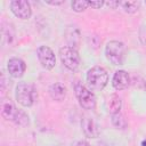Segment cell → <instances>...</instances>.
<instances>
[{
    "instance_id": "6da1fadb",
    "label": "cell",
    "mask_w": 146,
    "mask_h": 146,
    "mask_svg": "<svg viewBox=\"0 0 146 146\" xmlns=\"http://www.w3.org/2000/svg\"><path fill=\"white\" fill-rule=\"evenodd\" d=\"M86 79L91 91H102L108 82V74L104 67L92 66L88 70Z\"/></svg>"
},
{
    "instance_id": "7a4b0ae2",
    "label": "cell",
    "mask_w": 146,
    "mask_h": 146,
    "mask_svg": "<svg viewBox=\"0 0 146 146\" xmlns=\"http://www.w3.org/2000/svg\"><path fill=\"white\" fill-rule=\"evenodd\" d=\"M1 115L3 119L14 122L17 125L25 127L29 124V115L23 110L17 108L11 102H3L2 103Z\"/></svg>"
},
{
    "instance_id": "3957f363",
    "label": "cell",
    "mask_w": 146,
    "mask_h": 146,
    "mask_svg": "<svg viewBox=\"0 0 146 146\" xmlns=\"http://www.w3.org/2000/svg\"><path fill=\"white\" fill-rule=\"evenodd\" d=\"M105 56L108 62L114 65H122L127 57V48L123 42L112 40L105 47Z\"/></svg>"
},
{
    "instance_id": "277c9868",
    "label": "cell",
    "mask_w": 146,
    "mask_h": 146,
    "mask_svg": "<svg viewBox=\"0 0 146 146\" xmlns=\"http://www.w3.org/2000/svg\"><path fill=\"white\" fill-rule=\"evenodd\" d=\"M36 89L33 84L27 82H19L16 86L15 97L16 100L24 107H31L36 99Z\"/></svg>"
},
{
    "instance_id": "5b68a950",
    "label": "cell",
    "mask_w": 146,
    "mask_h": 146,
    "mask_svg": "<svg viewBox=\"0 0 146 146\" xmlns=\"http://www.w3.org/2000/svg\"><path fill=\"white\" fill-rule=\"evenodd\" d=\"M59 58L62 64L70 71H76L80 66V55L72 46H64L59 49Z\"/></svg>"
},
{
    "instance_id": "8992f818",
    "label": "cell",
    "mask_w": 146,
    "mask_h": 146,
    "mask_svg": "<svg viewBox=\"0 0 146 146\" xmlns=\"http://www.w3.org/2000/svg\"><path fill=\"white\" fill-rule=\"evenodd\" d=\"M74 91L76 99L83 110H94L96 107V97L94 92L86 86L80 82H76L74 86Z\"/></svg>"
},
{
    "instance_id": "52a82bcc",
    "label": "cell",
    "mask_w": 146,
    "mask_h": 146,
    "mask_svg": "<svg viewBox=\"0 0 146 146\" xmlns=\"http://www.w3.org/2000/svg\"><path fill=\"white\" fill-rule=\"evenodd\" d=\"M38 59L41 66L46 70H52L56 64V56L52 49L48 46H40L36 50Z\"/></svg>"
},
{
    "instance_id": "ba28073f",
    "label": "cell",
    "mask_w": 146,
    "mask_h": 146,
    "mask_svg": "<svg viewBox=\"0 0 146 146\" xmlns=\"http://www.w3.org/2000/svg\"><path fill=\"white\" fill-rule=\"evenodd\" d=\"M10 10L11 13L21 18V19H29L32 15V8H31V3L26 0H14L10 1L9 3Z\"/></svg>"
},
{
    "instance_id": "9c48e42d",
    "label": "cell",
    "mask_w": 146,
    "mask_h": 146,
    "mask_svg": "<svg viewBox=\"0 0 146 146\" xmlns=\"http://www.w3.org/2000/svg\"><path fill=\"white\" fill-rule=\"evenodd\" d=\"M7 70H8L9 75H11L15 79H18L24 75V73L26 71V64L22 58L13 57L8 60Z\"/></svg>"
},
{
    "instance_id": "30bf717a",
    "label": "cell",
    "mask_w": 146,
    "mask_h": 146,
    "mask_svg": "<svg viewBox=\"0 0 146 146\" xmlns=\"http://www.w3.org/2000/svg\"><path fill=\"white\" fill-rule=\"evenodd\" d=\"M81 128L83 130V133L88 138H97L100 135V129L97 122L91 117H83L81 120Z\"/></svg>"
},
{
    "instance_id": "8fae6325",
    "label": "cell",
    "mask_w": 146,
    "mask_h": 146,
    "mask_svg": "<svg viewBox=\"0 0 146 146\" xmlns=\"http://www.w3.org/2000/svg\"><path fill=\"white\" fill-rule=\"evenodd\" d=\"M112 84L115 90H124L130 84V76L128 72L123 70H119L114 73L112 79Z\"/></svg>"
},
{
    "instance_id": "7c38bea8",
    "label": "cell",
    "mask_w": 146,
    "mask_h": 146,
    "mask_svg": "<svg viewBox=\"0 0 146 146\" xmlns=\"http://www.w3.org/2000/svg\"><path fill=\"white\" fill-rule=\"evenodd\" d=\"M48 92H49V96L51 97V99L56 100V102H63L66 97V88L60 82L52 83L49 87Z\"/></svg>"
},
{
    "instance_id": "4fadbf2b",
    "label": "cell",
    "mask_w": 146,
    "mask_h": 146,
    "mask_svg": "<svg viewBox=\"0 0 146 146\" xmlns=\"http://www.w3.org/2000/svg\"><path fill=\"white\" fill-rule=\"evenodd\" d=\"M121 106H122V100H121V98H120L116 94H112V95L108 97V100H107V108H108V112H110L111 114L120 113Z\"/></svg>"
},
{
    "instance_id": "5bb4252c",
    "label": "cell",
    "mask_w": 146,
    "mask_h": 146,
    "mask_svg": "<svg viewBox=\"0 0 146 146\" xmlns=\"http://www.w3.org/2000/svg\"><path fill=\"white\" fill-rule=\"evenodd\" d=\"M120 6L128 14H135L138 11L140 2L139 1H120Z\"/></svg>"
},
{
    "instance_id": "9a60e30c",
    "label": "cell",
    "mask_w": 146,
    "mask_h": 146,
    "mask_svg": "<svg viewBox=\"0 0 146 146\" xmlns=\"http://www.w3.org/2000/svg\"><path fill=\"white\" fill-rule=\"evenodd\" d=\"M112 123L117 129H125L128 127V122H127L125 117L121 113L112 114Z\"/></svg>"
},
{
    "instance_id": "2e32d148",
    "label": "cell",
    "mask_w": 146,
    "mask_h": 146,
    "mask_svg": "<svg viewBox=\"0 0 146 146\" xmlns=\"http://www.w3.org/2000/svg\"><path fill=\"white\" fill-rule=\"evenodd\" d=\"M71 7L75 13H82L89 7V1L87 0H75L71 2Z\"/></svg>"
},
{
    "instance_id": "e0dca14e",
    "label": "cell",
    "mask_w": 146,
    "mask_h": 146,
    "mask_svg": "<svg viewBox=\"0 0 146 146\" xmlns=\"http://www.w3.org/2000/svg\"><path fill=\"white\" fill-rule=\"evenodd\" d=\"M105 5V1L103 0H98V1H89V7L95 8V9H99Z\"/></svg>"
},
{
    "instance_id": "ac0fdd59",
    "label": "cell",
    "mask_w": 146,
    "mask_h": 146,
    "mask_svg": "<svg viewBox=\"0 0 146 146\" xmlns=\"http://www.w3.org/2000/svg\"><path fill=\"white\" fill-rule=\"evenodd\" d=\"M74 146H91L87 140H79Z\"/></svg>"
},
{
    "instance_id": "d6986e66",
    "label": "cell",
    "mask_w": 146,
    "mask_h": 146,
    "mask_svg": "<svg viewBox=\"0 0 146 146\" xmlns=\"http://www.w3.org/2000/svg\"><path fill=\"white\" fill-rule=\"evenodd\" d=\"M47 5H51V6H60L64 3V1H46Z\"/></svg>"
},
{
    "instance_id": "ffe728a7",
    "label": "cell",
    "mask_w": 146,
    "mask_h": 146,
    "mask_svg": "<svg viewBox=\"0 0 146 146\" xmlns=\"http://www.w3.org/2000/svg\"><path fill=\"white\" fill-rule=\"evenodd\" d=\"M141 146H146V140H143L141 141Z\"/></svg>"
}]
</instances>
